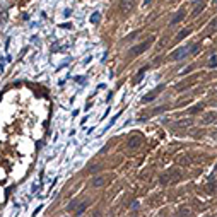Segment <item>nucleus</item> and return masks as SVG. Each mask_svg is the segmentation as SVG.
<instances>
[{
  "mask_svg": "<svg viewBox=\"0 0 217 217\" xmlns=\"http://www.w3.org/2000/svg\"><path fill=\"white\" fill-rule=\"evenodd\" d=\"M152 39H154V38H150V39H147V41L140 43V45H137V46H133L132 50H130V55H132V57H135V55H140L142 51H145V50H147V48L150 46Z\"/></svg>",
  "mask_w": 217,
  "mask_h": 217,
  "instance_id": "obj_2",
  "label": "nucleus"
},
{
  "mask_svg": "<svg viewBox=\"0 0 217 217\" xmlns=\"http://www.w3.org/2000/svg\"><path fill=\"white\" fill-rule=\"evenodd\" d=\"M163 89H164V84L157 85V87H156L154 91H150V92H149L147 96H144V98H142V103H149V101H152L154 98H156V96H157V94H159V92H161Z\"/></svg>",
  "mask_w": 217,
  "mask_h": 217,
  "instance_id": "obj_3",
  "label": "nucleus"
},
{
  "mask_svg": "<svg viewBox=\"0 0 217 217\" xmlns=\"http://www.w3.org/2000/svg\"><path fill=\"white\" fill-rule=\"evenodd\" d=\"M197 50H198V45H193V46H183V48H180V50L173 51L171 60H181V58H185L188 53H195Z\"/></svg>",
  "mask_w": 217,
  "mask_h": 217,
  "instance_id": "obj_1",
  "label": "nucleus"
},
{
  "mask_svg": "<svg viewBox=\"0 0 217 217\" xmlns=\"http://www.w3.org/2000/svg\"><path fill=\"white\" fill-rule=\"evenodd\" d=\"M133 4H135V0H122V2H120V9H122L123 12H128L133 7Z\"/></svg>",
  "mask_w": 217,
  "mask_h": 217,
  "instance_id": "obj_5",
  "label": "nucleus"
},
{
  "mask_svg": "<svg viewBox=\"0 0 217 217\" xmlns=\"http://www.w3.org/2000/svg\"><path fill=\"white\" fill-rule=\"evenodd\" d=\"M185 16H186V12H185V11H180V14H178V16H176L175 19L171 21V24H178L180 21H183V19H185Z\"/></svg>",
  "mask_w": 217,
  "mask_h": 217,
  "instance_id": "obj_6",
  "label": "nucleus"
},
{
  "mask_svg": "<svg viewBox=\"0 0 217 217\" xmlns=\"http://www.w3.org/2000/svg\"><path fill=\"white\" fill-rule=\"evenodd\" d=\"M188 34H190V29H183V31H181L180 34L176 36V39L180 41V39H183V38H185V36H188Z\"/></svg>",
  "mask_w": 217,
  "mask_h": 217,
  "instance_id": "obj_10",
  "label": "nucleus"
},
{
  "mask_svg": "<svg viewBox=\"0 0 217 217\" xmlns=\"http://www.w3.org/2000/svg\"><path fill=\"white\" fill-rule=\"evenodd\" d=\"M140 142H142V138H140V135L138 133H135V135H132L130 137V140H128V147L130 149H135L140 145Z\"/></svg>",
  "mask_w": 217,
  "mask_h": 217,
  "instance_id": "obj_4",
  "label": "nucleus"
},
{
  "mask_svg": "<svg viewBox=\"0 0 217 217\" xmlns=\"http://www.w3.org/2000/svg\"><path fill=\"white\" fill-rule=\"evenodd\" d=\"M104 178L103 176H98V178H94V181H92V185L94 186H101V185H104Z\"/></svg>",
  "mask_w": 217,
  "mask_h": 217,
  "instance_id": "obj_7",
  "label": "nucleus"
},
{
  "mask_svg": "<svg viewBox=\"0 0 217 217\" xmlns=\"http://www.w3.org/2000/svg\"><path fill=\"white\" fill-rule=\"evenodd\" d=\"M214 120H215V113H207L205 115V123H214Z\"/></svg>",
  "mask_w": 217,
  "mask_h": 217,
  "instance_id": "obj_8",
  "label": "nucleus"
},
{
  "mask_svg": "<svg viewBox=\"0 0 217 217\" xmlns=\"http://www.w3.org/2000/svg\"><path fill=\"white\" fill-rule=\"evenodd\" d=\"M209 65H210V69L215 67V55H212V57H210V64H209Z\"/></svg>",
  "mask_w": 217,
  "mask_h": 217,
  "instance_id": "obj_12",
  "label": "nucleus"
},
{
  "mask_svg": "<svg viewBox=\"0 0 217 217\" xmlns=\"http://www.w3.org/2000/svg\"><path fill=\"white\" fill-rule=\"evenodd\" d=\"M85 207H87V203H82V205H79V207H77V210H75L74 214H75V215H79V214H82V212L85 210Z\"/></svg>",
  "mask_w": 217,
  "mask_h": 217,
  "instance_id": "obj_11",
  "label": "nucleus"
},
{
  "mask_svg": "<svg viewBox=\"0 0 217 217\" xmlns=\"http://www.w3.org/2000/svg\"><path fill=\"white\" fill-rule=\"evenodd\" d=\"M99 19H101L99 12H94V14L91 16V22H92V24H98V22H99Z\"/></svg>",
  "mask_w": 217,
  "mask_h": 217,
  "instance_id": "obj_9",
  "label": "nucleus"
}]
</instances>
